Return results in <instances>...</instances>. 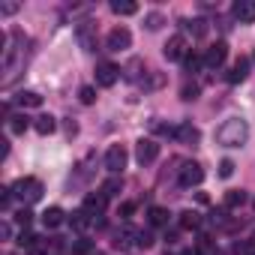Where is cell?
<instances>
[{
	"label": "cell",
	"mask_w": 255,
	"mask_h": 255,
	"mask_svg": "<svg viewBox=\"0 0 255 255\" xmlns=\"http://www.w3.org/2000/svg\"><path fill=\"white\" fill-rule=\"evenodd\" d=\"M234 174V162L231 159H222L219 162V177H231Z\"/></svg>",
	"instance_id": "33"
},
{
	"label": "cell",
	"mask_w": 255,
	"mask_h": 255,
	"mask_svg": "<svg viewBox=\"0 0 255 255\" xmlns=\"http://www.w3.org/2000/svg\"><path fill=\"white\" fill-rule=\"evenodd\" d=\"M162 81H165V78H162V72H153V75L147 78V84H144V87H162Z\"/></svg>",
	"instance_id": "37"
},
{
	"label": "cell",
	"mask_w": 255,
	"mask_h": 255,
	"mask_svg": "<svg viewBox=\"0 0 255 255\" xmlns=\"http://www.w3.org/2000/svg\"><path fill=\"white\" fill-rule=\"evenodd\" d=\"M246 138H249V126H246L243 117H228L219 129H216V141L222 147H243Z\"/></svg>",
	"instance_id": "1"
},
{
	"label": "cell",
	"mask_w": 255,
	"mask_h": 255,
	"mask_svg": "<svg viewBox=\"0 0 255 255\" xmlns=\"http://www.w3.org/2000/svg\"><path fill=\"white\" fill-rule=\"evenodd\" d=\"M111 12H114V15H135V12H138V3H129V0H123V3H120V0H114V3H111Z\"/></svg>",
	"instance_id": "18"
},
{
	"label": "cell",
	"mask_w": 255,
	"mask_h": 255,
	"mask_svg": "<svg viewBox=\"0 0 255 255\" xmlns=\"http://www.w3.org/2000/svg\"><path fill=\"white\" fill-rule=\"evenodd\" d=\"M126 159H129V153H126L123 144H111V147L105 150V168H108L111 174H120V171L126 168Z\"/></svg>",
	"instance_id": "3"
},
{
	"label": "cell",
	"mask_w": 255,
	"mask_h": 255,
	"mask_svg": "<svg viewBox=\"0 0 255 255\" xmlns=\"http://www.w3.org/2000/svg\"><path fill=\"white\" fill-rule=\"evenodd\" d=\"M105 42H108L111 51H123V48H129V45H132V33L126 30V27H114V30L108 33Z\"/></svg>",
	"instance_id": "6"
},
{
	"label": "cell",
	"mask_w": 255,
	"mask_h": 255,
	"mask_svg": "<svg viewBox=\"0 0 255 255\" xmlns=\"http://www.w3.org/2000/svg\"><path fill=\"white\" fill-rule=\"evenodd\" d=\"M63 219H66V213H63L60 207H48V210L42 213V225H45V228H57V225H63Z\"/></svg>",
	"instance_id": "14"
},
{
	"label": "cell",
	"mask_w": 255,
	"mask_h": 255,
	"mask_svg": "<svg viewBox=\"0 0 255 255\" xmlns=\"http://www.w3.org/2000/svg\"><path fill=\"white\" fill-rule=\"evenodd\" d=\"M30 219H33V213H30V210H27V207H24V210H18V213H15V222H18V225H21V228H27V225H30Z\"/></svg>",
	"instance_id": "31"
},
{
	"label": "cell",
	"mask_w": 255,
	"mask_h": 255,
	"mask_svg": "<svg viewBox=\"0 0 255 255\" xmlns=\"http://www.w3.org/2000/svg\"><path fill=\"white\" fill-rule=\"evenodd\" d=\"M249 75V57H237L234 63H231V69H228V84H240L243 78Z\"/></svg>",
	"instance_id": "11"
},
{
	"label": "cell",
	"mask_w": 255,
	"mask_h": 255,
	"mask_svg": "<svg viewBox=\"0 0 255 255\" xmlns=\"http://www.w3.org/2000/svg\"><path fill=\"white\" fill-rule=\"evenodd\" d=\"M36 240H39L36 234H30V231H21V237H18V246H21V249H33V246H36Z\"/></svg>",
	"instance_id": "28"
},
{
	"label": "cell",
	"mask_w": 255,
	"mask_h": 255,
	"mask_svg": "<svg viewBox=\"0 0 255 255\" xmlns=\"http://www.w3.org/2000/svg\"><path fill=\"white\" fill-rule=\"evenodd\" d=\"M12 192H15V198H21L24 204H33V201L42 198V183H39L36 177H18L15 186H12Z\"/></svg>",
	"instance_id": "2"
},
{
	"label": "cell",
	"mask_w": 255,
	"mask_h": 255,
	"mask_svg": "<svg viewBox=\"0 0 255 255\" xmlns=\"http://www.w3.org/2000/svg\"><path fill=\"white\" fill-rule=\"evenodd\" d=\"M225 57H228V45H225V42H213V45L207 48V54H204V66L219 69V66L225 63Z\"/></svg>",
	"instance_id": "7"
},
{
	"label": "cell",
	"mask_w": 255,
	"mask_h": 255,
	"mask_svg": "<svg viewBox=\"0 0 255 255\" xmlns=\"http://www.w3.org/2000/svg\"><path fill=\"white\" fill-rule=\"evenodd\" d=\"M135 246H141V249L153 246V237H150V231H138V234H135Z\"/></svg>",
	"instance_id": "30"
},
{
	"label": "cell",
	"mask_w": 255,
	"mask_h": 255,
	"mask_svg": "<svg viewBox=\"0 0 255 255\" xmlns=\"http://www.w3.org/2000/svg\"><path fill=\"white\" fill-rule=\"evenodd\" d=\"M180 96H183V99H198V84H183Z\"/></svg>",
	"instance_id": "32"
},
{
	"label": "cell",
	"mask_w": 255,
	"mask_h": 255,
	"mask_svg": "<svg viewBox=\"0 0 255 255\" xmlns=\"http://www.w3.org/2000/svg\"><path fill=\"white\" fill-rule=\"evenodd\" d=\"M105 201H108V198H105L102 192H96V195H87V201H84V210H87L90 216H99V213H102V207H105Z\"/></svg>",
	"instance_id": "16"
},
{
	"label": "cell",
	"mask_w": 255,
	"mask_h": 255,
	"mask_svg": "<svg viewBox=\"0 0 255 255\" xmlns=\"http://www.w3.org/2000/svg\"><path fill=\"white\" fill-rule=\"evenodd\" d=\"M198 222H201V219H198V213H195V210H183V213H180V228H183V231L198 228Z\"/></svg>",
	"instance_id": "23"
},
{
	"label": "cell",
	"mask_w": 255,
	"mask_h": 255,
	"mask_svg": "<svg viewBox=\"0 0 255 255\" xmlns=\"http://www.w3.org/2000/svg\"><path fill=\"white\" fill-rule=\"evenodd\" d=\"M132 213H135V201H123V204H120V216H123V219H129Z\"/></svg>",
	"instance_id": "34"
},
{
	"label": "cell",
	"mask_w": 255,
	"mask_h": 255,
	"mask_svg": "<svg viewBox=\"0 0 255 255\" xmlns=\"http://www.w3.org/2000/svg\"><path fill=\"white\" fill-rule=\"evenodd\" d=\"M15 102H18L21 108H39V105H42V96H39L36 90H21V93L15 96Z\"/></svg>",
	"instance_id": "13"
},
{
	"label": "cell",
	"mask_w": 255,
	"mask_h": 255,
	"mask_svg": "<svg viewBox=\"0 0 255 255\" xmlns=\"http://www.w3.org/2000/svg\"><path fill=\"white\" fill-rule=\"evenodd\" d=\"M117 78H120V66H114V63H99L96 66V84L99 87H114Z\"/></svg>",
	"instance_id": "5"
},
{
	"label": "cell",
	"mask_w": 255,
	"mask_h": 255,
	"mask_svg": "<svg viewBox=\"0 0 255 255\" xmlns=\"http://www.w3.org/2000/svg\"><path fill=\"white\" fill-rule=\"evenodd\" d=\"M186 30H189L192 36H204V33H207V21H204V18H192V21H186Z\"/></svg>",
	"instance_id": "25"
},
{
	"label": "cell",
	"mask_w": 255,
	"mask_h": 255,
	"mask_svg": "<svg viewBox=\"0 0 255 255\" xmlns=\"http://www.w3.org/2000/svg\"><path fill=\"white\" fill-rule=\"evenodd\" d=\"M24 129H27V117H24V114L9 117V132H12V135H24Z\"/></svg>",
	"instance_id": "20"
},
{
	"label": "cell",
	"mask_w": 255,
	"mask_h": 255,
	"mask_svg": "<svg viewBox=\"0 0 255 255\" xmlns=\"http://www.w3.org/2000/svg\"><path fill=\"white\" fill-rule=\"evenodd\" d=\"M90 255H105V252H90Z\"/></svg>",
	"instance_id": "39"
},
{
	"label": "cell",
	"mask_w": 255,
	"mask_h": 255,
	"mask_svg": "<svg viewBox=\"0 0 255 255\" xmlns=\"http://www.w3.org/2000/svg\"><path fill=\"white\" fill-rule=\"evenodd\" d=\"M162 54L168 57V60H183L189 51H186V39L177 33V36H171L168 42H165V48H162Z\"/></svg>",
	"instance_id": "9"
},
{
	"label": "cell",
	"mask_w": 255,
	"mask_h": 255,
	"mask_svg": "<svg viewBox=\"0 0 255 255\" xmlns=\"http://www.w3.org/2000/svg\"><path fill=\"white\" fill-rule=\"evenodd\" d=\"M183 66H186V72H198V69L204 66V57H198V54H186V57H183Z\"/></svg>",
	"instance_id": "26"
},
{
	"label": "cell",
	"mask_w": 255,
	"mask_h": 255,
	"mask_svg": "<svg viewBox=\"0 0 255 255\" xmlns=\"http://www.w3.org/2000/svg\"><path fill=\"white\" fill-rule=\"evenodd\" d=\"M204 180V168L198 165V162H183V168H180V186H198Z\"/></svg>",
	"instance_id": "4"
},
{
	"label": "cell",
	"mask_w": 255,
	"mask_h": 255,
	"mask_svg": "<svg viewBox=\"0 0 255 255\" xmlns=\"http://www.w3.org/2000/svg\"><path fill=\"white\" fill-rule=\"evenodd\" d=\"M174 138H177V141H183V144H198L201 132L195 129L192 123H180V126H174Z\"/></svg>",
	"instance_id": "12"
},
{
	"label": "cell",
	"mask_w": 255,
	"mask_h": 255,
	"mask_svg": "<svg viewBox=\"0 0 255 255\" xmlns=\"http://www.w3.org/2000/svg\"><path fill=\"white\" fill-rule=\"evenodd\" d=\"M135 234H138V231H132V228H123V231H117V237H114V246H117V249H126V246H129V240H135Z\"/></svg>",
	"instance_id": "21"
},
{
	"label": "cell",
	"mask_w": 255,
	"mask_h": 255,
	"mask_svg": "<svg viewBox=\"0 0 255 255\" xmlns=\"http://www.w3.org/2000/svg\"><path fill=\"white\" fill-rule=\"evenodd\" d=\"M0 12H3V15H12V12H18V3H3V6H0Z\"/></svg>",
	"instance_id": "38"
},
{
	"label": "cell",
	"mask_w": 255,
	"mask_h": 255,
	"mask_svg": "<svg viewBox=\"0 0 255 255\" xmlns=\"http://www.w3.org/2000/svg\"><path fill=\"white\" fill-rule=\"evenodd\" d=\"M33 129H36L39 135H51V132L57 129V120H54L51 114H42V117H36V123H33Z\"/></svg>",
	"instance_id": "15"
},
{
	"label": "cell",
	"mask_w": 255,
	"mask_h": 255,
	"mask_svg": "<svg viewBox=\"0 0 255 255\" xmlns=\"http://www.w3.org/2000/svg\"><path fill=\"white\" fill-rule=\"evenodd\" d=\"M69 249H72L75 255H90V252H93V243H90L87 237H75V240L69 243Z\"/></svg>",
	"instance_id": "19"
},
{
	"label": "cell",
	"mask_w": 255,
	"mask_h": 255,
	"mask_svg": "<svg viewBox=\"0 0 255 255\" xmlns=\"http://www.w3.org/2000/svg\"><path fill=\"white\" fill-rule=\"evenodd\" d=\"M0 192H3V195H0V204H3V210H9V204H12V189H0Z\"/></svg>",
	"instance_id": "36"
},
{
	"label": "cell",
	"mask_w": 255,
	"mask_h": 255,
	"mask_svg": "<svg viewBox=\"0 0 255 255\" xmlns=\"http://www.w3.org/2000/svg\"><path fill=\"white\" fill-rule=\"evenodd\" d=\"M240 204H246V192H243V189L225 192V207H240Z\"/></svg>",
	"instance_id": "22"
},
{
	"label": "cell",
	"mask_w": 255,
	"mask_h": 255,
	"mask_svg": "<svg viewBox=\"0 0 255 255\" xmlns=\"http://www.w3.org/2000/svg\"><path fill=\"white\" fill-rule=\"evenodd\" d=\"M78 99H81L84 105H93V102H96V90H93V87H81V90H78Z\"/></svg>",
	"instance_id": "29"
},
{
	"label": "cell",
	"mask_w": 255,
	"mask_h": 255,
	"mask_svg": "<svg viewBox=\"0 0 255 255\" xmlns=\"http://www.w3.org/2000/svg\"><path fill=\"white\" fill-rule=\"evenodd\" d=\"M69 222H72V228H78V231H81V228H87V225L93 222V216H90L87 210H78V213H72V219H69Z\"/></svg>",
	"instance_id": "24"
},
{
	"label": "cell",
	"mask_w": 255,
	"mask_h": 255,
	"mask_svg": "<svg viewBox=\"0 0 255 255\" xmlns=\"http://www.w3.org/2000/svg\"><path fill=\"white\" fill-rule=\"evenodd\" d=\"M156 156H159V144H156L153 138H141L138 147H135V159H138L141 165H147V162H153Z\"/></svg>",
	"instance_id": "8"
},
{
	"label": "cell",
	"mask_w": 255,
	"mask_h": 255,
	"mask_svg": "<svg viewBox=\"0 0 255 255\" xmlns=\"http://www.w3.org/2000/svg\"><path fill=\"white\" fill-rule=\"evenodd\" d=\"M168 216H171V213H168L165 207H150V210H147V219H150V225H153V228L168 225Z\"/></svg>",
	"instance_id": "17"
},
{
	"label": "cell",
	"mask_w": 255,
	"mask_h": 255,
	"mask_svg": "<svg viewBox=\"0 0 255 255\" xmlns=\"http://www.w3.org/2000/svg\"><path fill=\"white\" fill-rule=\"evenodd\" d=\"M231 15L240 24H249V21H255V3H252V0H237V3L231 6Z\"/></svg>",
	"instance_id": "10"
},
{
	"label": "cell",
	"mask_w": 255,
	"mask_h": 255,
	"mask_svg": "<svg viewBox=\"0 0 255 255\" xmlns=\"http://www.w3.org/2000/svg\"><path fill=\"white\" fill-rule=\"evenodd\" d=\"M147 27H150V30H159V27H162V15H159V12H150V15H147Z\"/></svg>",
	"instance_id": "35"
},
{
	"label": "cell",
	"mask_w": 255,
	"mask_h": 255,
	"mask_svg": "<svg viewBox=\"0 0 255 255\" xmlns=\"http://www.w3.org/2000/svg\"><path fill=\"white\" fill-rule=\"evenodd\" d=\"M120 186H123V180H117V177H114V180H105V183H102V195H105V198H114V195L120 192Z\"/></svg>",
	"instance_id": "27"
}]
</instances>
